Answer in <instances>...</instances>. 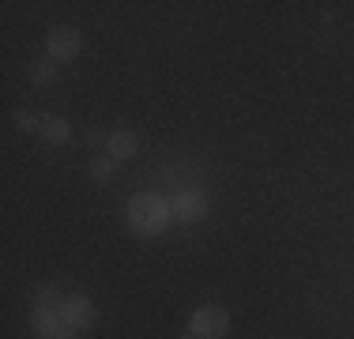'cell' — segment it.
<instances>
[{
	"mask_svg": "<svg viewBox=\"0 0 354 339\" xmlns=\"http://www.w3.org/2000/svg\"><path fill=\"white\" fill-rule=\"evenodd\" d=\"M189 328L196 339H223L230 332V317H226V309H218V305H200L189 317Z\"/></svg>",
	"mask_w": 354,
	"mask_h": 339,
	"instance_id": "2",
	"label": "cell"
},
{
	"mask_svg": "<svg viewBox=\"0 0 354 339\" xmlns=\"http://www.w3.org/2000/svg\"><path fill=\"white\" fill-rule=\"evenodd\" d=\"M95 317H98V309H95V302H91L87 294H72V298H64V305H61V320H64V328H72V332L91 328Z\"/></svg>",
	"mask_w": 354,
	"mask_h": 339,
	"instance_id": "4",
	"label": "cell"
},
{
	"mask_svg": "<svg viewBox=\"0 0 354 339\" xmlns=\"http://www.w3.org/2000/svg\"><path fill=\"white\" fill-rule=\"evenodd\" d=\"M41 140H46V143H57V147H61V143H68L72 140V125L68 121H64V117H41Z\"/></svg>",
	"mask_w": 354,
	"mask_h": 339,
	"instance_id": "7",
	"label": "cell"
},
{
	"mask_svg": "<svg viewBox=\"0 0 354 339\" xmlns=\"http://www.w3.org/2000/svg\"><path fill=\"white\" fill-rule=\"evenodd\" d=\"M170 215H174V223H200V219L207 215V196L196 192V189L177 192V196L170 200Z\"/></svg>",
	"mask_w": 354,
	"mask_h": 339,
	"instance_id": "5",
	"label": "cell"
},
{
	"mask_svg": "<svg viewBox=\"0 0 354 339\" xmlns=\"http://www.w3.org/2000/svg\"><path fill=\"white\" fill-rule=\"evenodd\" d=\"M41 339H75L72 328H64V332H57V336H41Z\"/></svg>",
	"mask_w": 354,
	"mask_h": 339,
	"instance_id": "12",
	"label": "cell"
},
{
	"mask_svg": "<svg viewBox=\"0 0 354 339\" xmlns=\"http://www.w3.org/2000/svg\"><path fill=\"white\" fill-rule=\"evenodd\" d=\"M113 170H117V163L109 155H98V158H91V166H87V174L95 177V181H106V177H113Z\"/></svg>",
	"mask_w": 354,
	"mask_h": 339,
	"instance_id": "9",
	"label": "cell"
},
{
	"mask_svg": "<svg viewBox=\"0 0 354 339\" xmlns=\"http://www.w3.org/2000/svg\"><path fill=\"white\" fill-rule=\"evenodd\" d=\"M140 151V136L129 132V129H117L106 136V155L113 158V163H129V158H136Z\"/></svg>",
	"mask_w": 354,
	"mask_h": 339,
	"instance_id": "6",
	"label": "cell"
},
{
	"mask_svg": "<svg viewBox=\"0 0 354 339\" xmlns=\"http://www.w3.org/2000/svg\"><path fill=\"white\" fill-rule=\"evenodd\" d=\"M57 80V68H53V61H35L30 64V83H35V87H46V83H53Z\"/></svg>",
	"mask_w": 354,
	"mask_h": 339,
	"instance_id": "8",
	"label": "cell"
},
{
	"mask_svg": "<svg viewBox=\"0 0 354 339\" xmlns=\"http://www.w3.org/2000/svg\"><path fill=\"white\" fill-rule=\"evenodd\" d=\"M80 49H83V34L75 27H53V30H49L46 53H49V61H53V64L57 61H75Z\"/></svg>",
	"mask_w": 354,
	"mask_h": 339,
	"instance_id": "3",
	"label": "cell"
},
{
	"mask_svg": "<svg viewBox=\"0 0 354 339\" xmlns=\"http://www.w3.org/2000/svg\"><path fill=\"white\" fill-rule=\"evenodd\" d=\"M61 305H64V298L57 294V286H41L35 298V309H61Z\"/></svg>",
	"mask_w": 354,
	"mask_h": 339,
	"instance_id": "10",
	"label": "cell"
},
{
	"mask_svg": "<svg viewBox=\"0 0 354 339\" xmlns=\"http://www.w3.org/2000/svg\"><path fill=\"white\" fill-rule=\"evenodd\" d=\"M15 125H19L23 132H38L41 129V117L30 113V109H19V113H15Z\"/></svg>",
	"mask_w": 354,
	"mask_h": 339,
	"instance_id": "11",
	"label": "cell"
},
{
	"mask_svg": "<svg viewBox=\"0 0 354 339\" xmlns=\"http://www.w3.org/2000/svg\"><path fill=\"white\" fill-rule=\"evenodd\" d=\"M170 200L155 196V192H136L129 200V226L136 237H158L170 226Z\"/></svg>",
	"mask_w": 354,
	"mask_h": 339,
	"instance_id": "1",
	"label": "cell"
},
{
	"mask_svg": "<svg viewBox=\"0 0 354 339\" xmlns=\"http://www.w3.org/2000/svg\"><path fill=\"white\" fill-rule=\"evenodd\" d=\"M185 339H196V336H185Z\"/></svg>",
	"mask_w": 354,
	"mask_h": 339,
	"instance_id": "13",
	"label": "cell"
}]
</instances>
